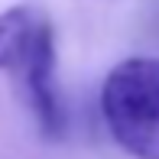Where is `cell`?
<instances>
[{
	"label": "cell",
	"mask_w": 159,
	"mask_h": 159,
	"mask_svg": "<svg viewBox=\"0 0 159 159\" xmlns=\"http://www.w3.org/2000/svg\"><path fill=\"white\" fill-rule=\"evenodd\" d=\"M42 20L46 16H39L33 7H13L0 13V71H20Z\"/></svg>",
	"instance_id": "3"
},
{
	"label": "cell",
	"mask_w": 159,
	"mask_h": 159,
	"mask_svg": "<svg viewBox=\"0 0 159 159\" xmlns=\"http://www.w3.org/2000/svg\"><path fill=\"white\" fill-rule=\"evenodd\" d=\"M107 133L133 159H159V59L133 55L107 71L101 84Z\"/></svg>",
	"instance_id": "1"
},
{
	"label": "cell",
	"mask_w": 159,
	"mask_h": 159,
	"mask_svg": "<svg viewBox=\"0 0 159 159\" xmlns=\"http://www.w3.org/2000/svg\"><path fill=\"white\" fill-rule=\"evenodd\" d=\"M20 81H23L30 111L39 124L42 136L49 140H62L68 130V111L59 91V78H55V33L49 20H42L39 30L33 36V46L26 52V62L20 65Z\"/></svg>",
	"instance_id": "2"
}]
</instances>
